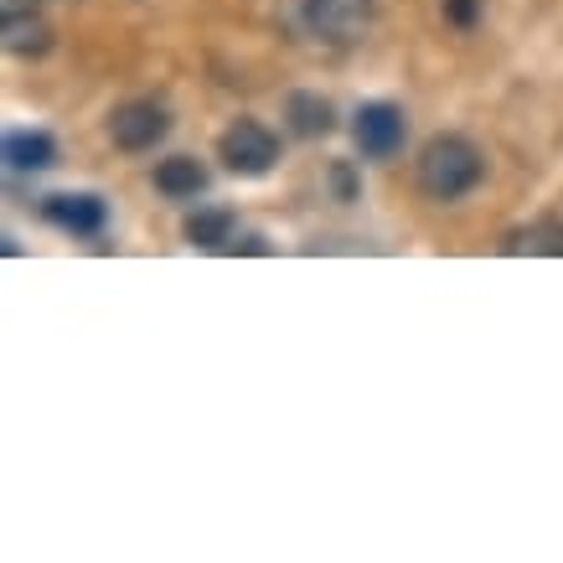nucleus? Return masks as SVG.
I'll use <instances>...</instances> for the list:
<instances>
[{
  "mask_svg": "<svg viewBox=\"0 0 563 563\" xmlns=\"http://www.w3.org/2000/svg\"><path fill=\"white\" fill-rule=\"evenodd\" d=\"M0 5H5V11H32L36 0H0Z\"/></svg>",
  "mask_w": 563,
  "mask_h": 563,
  "instance_id": "obj_15",
  "label": "nucleus"
},
{
  "mask_svg": "<svg viewBox=\"0 0 563 563\" xmlns=\"http://www.w3.org/2000/svg\"><path fill=\"white\" fill-rule=\"evenodd\" d=\"M481 176H486V155H481L476 140L434 135L419 151V191L429 202H461L481 187Z\"/></svg>",
  "mask_w": 563,
  "mask_h": 563,
  "instance_id": "obj_1",
  "label": "nucleus"
},
{
  "mask_svg": "<svg viewBox=\"0 0 563 563\" xmlns=\"http://www.w3.org/2000/svg\"><path fill=\"white\" fill-rule=\"evenodd\" d=\"M166 135H172V114H166V103H155V99H130L109 114V140L124 155L155 151Z\"/></svg>",
  "mask_w": 563,
  "mask_h": 563,
  "instance_id": "obj_3",
  "label": "nucleus"
},
{
  "mask_svg": "<svg viewBox=\"0 0 563 563\" xmlns=\"http://www.w3.org/2000/svg\"><path fill=\"white\" fill-rule=\"evenodd\" d=\"M42 218L52 228H63L73 239H99L103 222H109V202L93 197V191H63V197H47L42 202Z\"/></svg>",
  "mask_w": 563,
  "mask_h": 563,
  "instance_id": "obj_6",
  "label": "nucleus"
},
{
  "mask_svg": "<svg viewBox=\"0 0 563 563\" xmlns=\"http://www.w3.org/2000/svg\"><path fill=\"white\" fill-rule=\"evenodd\" d=\"M501 254H553L563 258V218H538L501 239Z\"/></svg>",
  "mask_w": 563,
  "mask_h": 563,
  "instance_id": "obj_12",
  "label": "nucleus"
},
{
  "mask_svg": "<svg viewBox=\"0 0 563 563\" xmlns=\"http://www.w3.org/2000/svg\"><path fill=\"white\" fill-rule=\"evenodd\" d=\"M155 191L172 197V202H191V197L207 191V166L191 161V155H172V161L155 166Z\"/></svg>",
  "mask_w": 563,
  "mask_h": 563,
  "instance_id": "obj_9",
  "label": "nucleus"
},
{
  "mask_svg": "<svg viewBox=\"0 0 563 563\" xmlns=\"http://www.w3.org/2000/svg\"><path fill=\"white\" fill-rule=\"evenodd\" d=\"M306 26L331 47H352L373 26V0H306Z\"/></svg>",
  "mask_w": 563,
  "mask_h": 563,
  "instance_id": "obj_5",
  "label": "nucleus"
},
{
  "mask_svg": "<svg viewBox=\"0 0 563 563\" xmlns=\"http://www.w3.org/2000/svg\"><path fill=\"white\" fill-rule=\"evenodd\" d=\"M481 5H486V0H444V21L461 26V32H471L481 21Z\"/></svg>",
  "mask_w": 563,
  "mask_h": 563,
  "instance_id": "obj_13",
  "label": "nucleus"
},
{
  "mask_svg": "<svg viewBox=\"0 0 563 563\" xmlns=\"http://www.w3.org/2000/svg\"><path fill=\"white\" fill-rule=\"evenodd\" d=\"M181 233H187L191 249H233L239 239V212L233 207H197L187 222H181Z\"/></svg>",
  "mask_w": 563,
  "mask_h": 563,
  "instance_id": "obj_8",
  "label": "nucleus"
},
{
  "mask_svg": "<svg viewBox=\"0 0 563 563\" xmlns=\"http://www.w3.org/2000/svg\"><path fill=\"white\" fill-rule=\"evenodd\" d=\"M218 161L233 176H264V172H274V161H279V135L258 120L228 124L218 140Z\"/></svg>",
  "mask_w": 563,
  "mask_h": 563,
  "instance_id": "obj_2",
  "label": "nucleus"
},
{
  "mask_svg": "<svg viewBox=\"0 0 563 563\" xmlns=\"http://www.w3.org/2000/svg\"><path fill=\"white\" fill-rule=\"evenodd\" d=\"M285 120H290L295 135L321 140L336 130V109H331V99H321V93H290V99H285Z\"/></svg>",
  "mask_w": 563,
  "mask_h": 563,
  "instance_id": "obj_11",
  "label": "nucleus"
},
{
  "mask_svg": "<svg viewBox=\"0 0 563 563\" xmlns=\"http://www.w3.org/2000/svg\"><path fill=\"white\" fill-rule=\"evenodd\" d=\"M0 42L11 57H47L52 52V26L42 21V11H5L0 16Z\"/></svg>",
  "mask_w": 563,
  "mask_h": 563,
  "instance_id": "obj_7",
  "label": "nucleus"
},
{
  "mask_svg": "<svg viewBox=\"0 0 563 563\" xmlns=\"http://www.w3.org/2000/svg\"><path fill=\"white\" fill-rule=\"evenodd\" d=\"M57 161V140L47 130H11L5 135V166L11 172H47Z\"/></svg>",
  "mask_w": 563,
  "mask_h": 563,
  "instance_id": "obj_10",
  "label": "nucleus"
},
{
  "mask_svg": "<svg viewBox=\"0 0 563 563\" xmlns=\"http://www.w3.org/2000/svg\"><path fill=\"white\" fill-rule=\"evenodd\" d=\"M404 140H409V120H404L398 103L373 99L352 114V145H357L367 161H393V155L404 151Z\"/></svg>",
  "mask_w": 563,
  "mask_h": 563,
  "instance_id": "obj_4",
  "label": "nucleus"
},
{
  "mask_svg": "<svg viewBox=\"0 0 563 563\" xmlns=\"http://www.w3.org/2000/svg\"><path fill=\"white\" fill-rule=\"evenodd\" d=\"M331 181H336V191H342V202H352V172H346V166H336V172H331Z\"/></svg>",
  "mask_w": 563,
  "mask_h": 563,
  "instance_id": "obj_14",
  "label": "nucleus"
}]
</instances>
